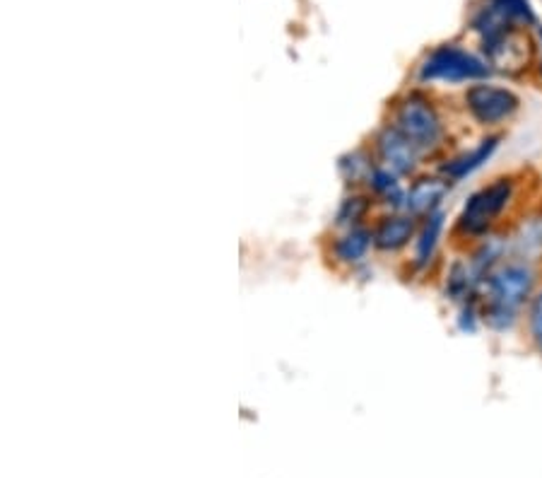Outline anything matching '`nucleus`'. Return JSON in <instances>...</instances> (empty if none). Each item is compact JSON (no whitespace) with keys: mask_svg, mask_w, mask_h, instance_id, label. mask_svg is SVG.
<instances>
[{"mask_svg":"<svg viewBox=\"0 0 542 478\" xmlns=\"http://www.w3.org/2000/svg\"><path fill=\"white\" fill-rule=\"evenodd\" d=\"M538 293V271L533 263L509 256L487 273L478 287L479 319L495 331H506L519 321Z\"/></svg>","mask_w":542,"mask_h":478,"instance_id":"obj_1","label":"nucleus"},{"mask_svg":"<svg viewBox=\"0 0 542 478\" xmlns=\"http://www.w3.org/2000/svg\"><path fill=\"white\" fill-rule=\"evenodd\" d=\"M513 193L516 189L509 176H499L495 182L479 186L478 192L470 193L465 201L456 223L458 232H463L465 237H487L504 216V210L511 206Z\"/></svg>","mask_w":542,"mask_h":478,"instance_id":"obj_2","label":"nucleus"},{"mask_svg":"<svg viewBox=\"0 0 542 478\" xmlns=\"http://www.w3.org/2000/svg\"><path fill=\"white\" fill-rule=\"evenodd\" d=\"M492 75L487 61H482L470 51L456 47V44H444L434 48L432 54L419 65V80L422 82H485Z\"/></svg>","mask_w":542,"mask_h":478,"instance_id":"obj_3","label":"nucleus"},{"mask_svg":"<svg viewBox=\"0 0 542 478\" xmlns=\"http://www.w3.org/2000/svg\"><path fill=\"white\" fill-rule=\"evenodd\" d=\"M402 136L415 145L417 150L427 155L434 152L444 141V124L429 99L419 95H410L395 112V124Z\"/></svg>","mask_w":542,"mask_h":478,"instance_id":"obj_4","label":"nucleus"},{"mask_svg":"<svg viewBox=\"0 0 542 478\" xmlns=\"http://www.w3.org/2000/svg\"><path fill=\"white\" fill-rule=\"evenodd\" d=\"M465 109L479 126H502L521 109L519 95L509 88H499L492 82H472L465 90Z\"/></svg>","mask_w":542,"mask_h":478,"instance_id":"obj_5","label":"nucleus"},{"mask_svg":"<svg viewBox=\"0 0 542 478\" xmlns=\"http://www.w3.org/2000/svg\"><path fill=\"white\" fill-rule=\"evenodd\" d=\"M482 51L487 56L489 68L502 73L521 71L530 61V47L521 30H509V32L496 34L492 39H485Z\"/></svg>","mask_w":542,"mask_h":478,"instance_id":"obj_6","label":"nucleus"},{"mask_svg":"<svg viewBox=\"0 0 542 478\" xmlns=\"http://www.w3.org/2000/svg\"><path fill=\"white\" fill-rule=\"evenodd\" d=\"M378 152H381L385 167L391 169L394 175H410L417 167L419 158H422V152L417 150L415 145L410 143L395 126L385 128L384 133L378 136Z\"/></svg>","mask_w":542,"mask_h":478,"instance_id":"obj_7","label":"nucleus"},{"mask_svg":"<svg viewBox=\"0 0 542 478\" xmlns=\"http://www.w3.org/2000/svg\"><path fill=\"white\" fill-rule=\"evenodd\" d=\"M499 141H502L499 136L482 138L470 152H463V155H458V158H453L451 162H446V165L441 167V176H444L448 184H458L468 179V176L475 175L485 162L495 158Z\"/></svg>","mask_w":542,"mask_h":478,"instance_id":"obj_8","label":"nucleus"},{"mask_svg":"<svg viewBox=\"0 0 542 478\" xmlns=\"http://www.w3.org/2000/svg\"><path fill=\"white\" fill-rule=\"evenodd\" d=\"M509 252L513 259L528 263L542 261V213L523 218L509 237Z\"/></svg>","mask_w":542,"mask_h":478,"instance_id":"obj_9","label":"nucleus"},{"mask_svg":"<svg viewBox=\"0 0 542 478\" xmlns=\"http://www.w3.org/2000/svg\"><path fill=\"white\" fill-rule=\"evenodd\" d=\"M451 184L444 176H427L419 182L412 184V189L405 193V208L410 210V216H432L434 210H441V201L446 196Z\"/></svg>","mask_w":542,"mask_h":478,"instance_id":"obj_10","label":"nucleus"},{"mask_svg":"<svg viewBox=\"0 0 542 478\" xmlns=\"http://www.w3.org/2000/svg\"><path fill=\"white\" fill-rule=\"evenodd\" d=\"M417 225L412 216H395L388 218L378 225V230L374 232V244L384 252H398L408 244L412 235H415Z\"/></svg>","mask_w":542,"mask_h":478,"instance_id":"obj_11","label":"nucleus"},{"mask_svg":"<svg viewBox=\"0 0 542 478\" xmlns=\"http://www.w3.org/2000/svg\"><path fill=\"white\" fill-rule=\"evenodd\" d=\"M444 210H434L432 216L425 218V225L419 230L415 249V263L417 266H427L434 259V252L439 247L441 232H444Z\"/></svg>","mask_w":542,"mask_h":478,"instance_id":"obj_12","label":"nucleus"},{"mask_svg":"<svg viewBox=\"0 0 542 478\" xmlns=\"http://www.w3.org/2000/svg\"><path fill=\"white\" fill-rule=\"evenodd\" d=\"M487 5L495 10L496 15L504 17L506 22L516 27H526L535 22V13L528 0H487Z\"/></svg>","mask_w":542,"mask_h":478,"instance_id":"obj_13","label":"nucleus"},{"mask_svg":"<svg viewBox=\"0 0 542 478\" xmlns=\"http://www.w3.org/2000/svg\"><path fill=\"white\" fill-rule=\"evenodd\" d=\"M371 244V235L367 230H352L347 237H343L335 244V252L343 261H357L367 254V249Z\"/></svg>","mask_w":542,"mask_h":478,"instance_id":"obj_14","label":"nucleus"},{"mask_svg":"<svg viewBox=\"0 0 542 478\" xmlns=\"http://www.w3.org/2000/svg\"><path fill=\"white\" fill-rule=\"evenodd\" d=\"M526 321H528V336H530V341H533L535 351L542 355V287L535 293L533 303L528 304Z\"/></svg>","mask_w":542,"mask_h":478,"instance_id":"obj_15","label":"nucleus"},{"mask_svg":"<svg viewBox=\"0 0 542 478\" xmlns=\"http://www.w3.org/2000/svg\"><path fill=\"white\" fill-rule=\"evenodd\" d=\"M538 48H540V71H542V24L538 27Z\"/></svg>","mask_w":542,"mask_h":478,"instance_id":"obj_16","label":"nucleus"}]
</instances>
